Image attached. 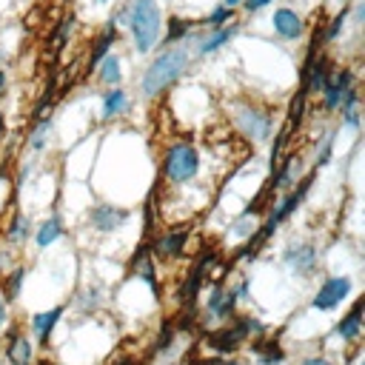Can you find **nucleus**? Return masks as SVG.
Returning <instances> with one entry per match:
<instances>
[{
  "label": "nucleus",
  "mask_w": 365,
  "mask_h": 365,
  "mask_svg": "<svg viewBox=\"0 0 365 365\" xmlns=\"http://www.w3.org/2000/svg\"><path fill=\"white\" fill-rule=\"evenodd\" d=\"M120 17L125 20L134 48L137 54H148L154 51V46L160 43V31H163V11L157 0H128L120 11Z\"/></svg>",
  "instance_id": "1"
},
{
  "label": "nucleus",
  "mask_w": 365,
  "mask_h": 365,
  "mask_svg": "<svg viewBox=\"0 0 365 365\" xmlns=\"http://www.w3.org/2000/svg\"><path fill=\"white\" fill-rule=\"evenodd\" d=\"M188 48L180 43V46H174V48H165V51H160L151 63H148V68H145V74H143V80H140V91H143V97H157L160 91H165L177 77H182V71H185V66H188Z\"/></svg>",
  "instance_id": "2"
},
{
  "label": "nucleus",
  "mask_w": 365,
  "mask_h": 365,
  "mask_svg": "<svg viewBox=\"0 0 365 365\" xmlns=\"http://www.w3.org/2000/svg\"><path fill=\"white\" fill-rule=\"evenodd\" d=\"M200 171V154L191 143H174L163 157V177L171 185H185Z\"/></svg>",
  "instance_id": "3"
},
{
  "label": "nucleus",
  "mask_w": 365,
  "mask_h": 365,
  "mask_svg": "<svg viewBox=\"0 0 365 365\" xmlns=\"http://www.w3.org/2000/svg\"><path fill=\"white\" fill-rule=\"evenodd\" d=\"M248 334H262V322L254 317H237V322L231 328L208 334V345H214L217 351H234V348H240V342Z\"/></svg>",
  "instance_id": "4"
},
{
  "label": "nucleus",
  "mask_w": 365,
  "mask_h": 365,
  "mask_svg": "<svg viewBox=\"0 0 365 365\" xmlns=\"http://www.w3.org/2000/svg\"><path fill=\"white\" fill-rule=\"evenodd\" d=\"M348 294H351V277H328L319 285V291L314 294L311 308H317V311H334Z\"/></svg>",
  "instance_id": "5"
},
{
  "label": "nucleus",
  "mask_w": 365,
  "mask_h": 365,
  "mask_svg": "<svg viewBox=\"0 0 365 365\" xmlns=\"http://www.w3.org/2000/svg\"><path fill=\"white\" fill-rule=\"evenodd\" d=\"M237 125L251 140H268L271 137V128H274V120H271V114H262L257 108L242 106V108H237Z\"/></svg>",
  "instance_id": "6"
},
{
  "label": "nucleus",
  "mask_w": 365,
  "mask_h": 365,
  "mask_svg": "<svg viewBox=\"0 0 365 365\" xmlns=\"http://www.w3.org/2000/svg\"><path fill=\"white\" fill-rule=\"evenodd\" d=\"M128 211L125 208H120V205H106V202H100V205H94L91 211H88V222L97 228V231H103V234H111V231H117V228H123L125 222H128Z\"/></svg>",
  "instance_id": "7"
},
{
  "label": "nucleus",
  "mask_w": 365,
  "mask_h": 365,
  "mask_svg": "<svg viewBox=\"0 0 365 365\" xmlns=\"http://www.w3.org/2000/svg\"><path fill=\"white\" fill-rule=\"evenodd\" d=\"M354 86V71L351 68H336V71H331V77L325 80V86H322V103H325V108H339V100H342V94L348 91Z\"/></svg>",
  "instance_id": "8"
},
{
  "label": "nucleus",
  "mask_w": 365,
  "mask_h": 365,
  "mask_svg": "<svg viewBox=\"0 0 365 365\" xmlns=\"http://www.w3.org/2000/svg\"><path fill=\"white\" fill-rule=\"evenodd\" d=\"M285 265L299 274V277H311L314 265H317V248L308 245V242H299V245H291L285 251Z\"/></svg>",
  "instance_id": "9"
},
{
  "label": "nucleus",
  "mask_w": 365,
  "mask_h": 365,
  "mask_svg": "<svg viewBox=\"0 0 365 365\" xmlns=\"http://www.w3.org/2000/svg\"><path fill=\"white\" fill-rule=\"evenodd\" d=\"M271 26L282 40H299L305 31V23L294 9H277L271 17Z\"/></svg>",
  "instance_id": "10"
},
{
  "label": "nucleus",
  "mask_w": 365,
  "mask_h": 365,
  "mask_svg": "<svg viewBox=\"0 0 365 365\" xmlns=\"http://www.w3.org/2000/svg\"><path fill=\"white\" fill-rule=\"evenodd\" d=\"M117 43V17L111 14L108 17V23H106V29L97 34V40H94V46H91V54H88V68H94L106 54H111V46Z\"/></svg>",
  "instance_id": "11"
},
{
  "label": "nucleus",
  "mask_w": 365,
  "mask_h": 365,
  "mask_svg": "<svg viewBox=\"0 0 365 365\" xmlns=\"http://www.w3.org/2000/svg\"><path fill=\"white\" fill-rule=\"evenodd\" d=\"M237 29H240V26H237V23H231V26H222V29L208 31L205 37H200V43H197V54H200V57H205V54H214L217 48L228 46V43L234 40Z\"/></svg>",
  "instance_id": "12"
},
{
  "label": "nucleus",
  "mask_w": 365,
  "mask_h": 365,
  "mask_svg": "<svg viewBox=\"0 0 365 365\" xmlns=\"http://www.w3.org/2000/svg\"><path fill=\"white\" fill-rule=\"evenodd\" d=\"M185 237H188L185 228L168 231V234H163V237L154 240V245H151L154 251H151V254H157V257H180L182 248H185Z\"/></svg>",
  "instance_id": "13"
},
{
  "label": "nucleus",
  "mask_w": 365,
  "mask_h": 365,
  "mask_svg": "<svg viewBox=\"0 0 365 365\" xmlns=\"http://www.w3.org/2000/svg\"><path fill=\"white\" fill-rule=\"evenodd\" d=\"M294 182H299V157L291 154L285 160L277 163V177H274V188H291Z\"/></svg>",
  "instance_id": "14"
},
{
  "label": "nucleus",
  "mask_w": 365,
  "mask_h": 365,
  "mask_svg": "<svg viewBox=\"0 0 365 365\" xmlns=\"http://www.w3.org/2000/svg\"><path fill=\"white\" fill-rule=\"evenodd\" d=\"M63 305H57V308H51V311H40V314H34L31 317V328H34V336L40 339V342H46L48 339V334L54 331V325H57V319L63 317Z\"/></svg>",
  "instance_id": "15"
},
{
  "label": "nucleus",
  "mask_w": 365,
  "mask_h": 365,
  "mask_svg": "<svg viewBox=\"0 0 365 365\" xmlns=\"http://www.w3.org/2000/svg\"><path fill=\"white\" fill-rule=\"evenodd\" d=\"M63 237V220L54 214V217H48V220H43L40 225H37V231H34V242H37V248H48L51 242H57Z\"/></svg>",
  "instance_id": "16"
},
{
  "label": "nucleus",
  "mask_w": 365,
  "mask_h": 365,
  "mask_svg": "<svg viewBox=\"0 0 365 365\" xmlns=\"http://www.w3.org/2000/svg\"><path fill=\"white\" fill-rule=\"evenodd\" d=\"M359 331H362V299H356L354 308H351V311L339 319V325H336V334H339L342 339H356Z\"/></svg>",
  "instance_id": "17"
},
{
  "label": "nucleus",
  "mask_w": 365,
  "mask_h": 365,
  "mask_svg": "<svg viewBox=\"0 0 365 365\" xmlns=\"http://www.w3.org/2000/svg\"><path fill=\"white\" fill-rule=\"evenodd\" d=\"M125 108H128V94L120 86H114L111 91H106V97H103V120L120 117Z\"/></svg>",
  "instance_id": "18"
},
{
  "label": "nucleus",
  "mask_w": 365,
  "mask_h": 365,
  "mask_svg": "<svg viewBox=\"0 0 365 365\" xmlns=\"http://www.w3.org/2000/svg\"><path fill=\"white\" fill-rule=\"evenodd\" d=\"M6 356L11 365H31V342L20 334L11 336V342L6 345Z\"/></svg>",
  "instance_id": "19"
},
{
  "label": "nucleus",
  "mask_w": 365,
  "mask_h": 365,
  "mask_svg": "<svg viewBox=\"0 0 365 365\" xmlns=\"http://www.w3.org/2000/svg\"><path fill=\"white\" fill-rule=\"evenodd\" d=\"M94 68H100L97 71V77H100V83H106V86H117L120 83V77H123V71H120V57L111 51V54H106Z\"/></svg>",
  "instance_id": "20"
},
{
  "label": "nucleus",
  "mask_w": 365,
  "mask_h": 365,
  "mask_svg": "<svg viewBox=\"0 0 365 365\" xmlns=\"http://www.w3.org/2000/svg\"><path fill=\"white\" fill-rule=\"evenodd\" d=\"M134 274H137L140 279H145V282L151 285V291H157L154 262H151V257H148V251H145V248H140V251H137V257H134Z\"/></svg>",
  "instance_id": "21"
},
{
  "label": "nucleus",
  "mask_w": 365,
  "mask_h": 365,
  "mask_svg": "<svg viewBox=\"0 0 365 365\" xmlns=\"http://www.w3.org/2000/svg\"><path fill=\"white\" fill-rule=\"evenodd\" d=\"M163 26H168V31H165V37H163L165 46H168V43H182V40L191 34V23H188V20H180V17H171V20L163 23Z\"/></svg>",
  "instance_id": "22"
},
{
  "label": "nucleus",
  "mask_w": 365,
  "mask_h": 365,
  "mask_svg": "<svg viewBox=\"0 0 365 365\" xmlns=\"http://www.w3.org/2000/svg\"><path fill=\"white\" fill-rule=\"evenodd\" d=\"M225 23H234V9H228V6H217L205 20H202V26L208 29V31H214V29H222Z\"/></svg>",
  "instance_id": "23"
},
{
  "label": "nucleus",
  "mask_w": 365,
  "mask_h": 365,
  "mask_svg": "<svg viewBox=\"0 0 365 365\" xmlns=\"http://www.w3.org/2000/svg\"><path fill=\"white\" fill-rule=\"evenodd\" d=\"M29 231H31V222H29V217H23V214H17L14 220H11V225H9V231H6V237L11 240V242H26L29 240Z\"/></svg>",
  "instance_id": "24"
},
{
  "label": "nucleus",
  "mask_w": 365,
  "mask_h": 365,
  "mask_svg": "<svg viewBox=\"0 0 365 365\" xmlns=\"http://www.w3.org/2000/svg\"><path fill=\"white\" fill-rule=\"evenodd\" d=\"M48 131H51V120L46 117V120H40L37 128L31 131V137H29V148H31V151H43L46 143H48Z\"/></svg>",
  "instance_id": "25"
},
{
  "label": "nucleus",
  "mask_w": 365,
  "mask_h": 365,
  "mask_svg": "<svg viewBox=\"0 0 365 365\" xmlns=\"http://www.w3.org/2000/svg\"><path fill=\"white\" fill-rule=\"evenodd\" d=\"M345 23H348V6H342V9H339L334 17H331L328 29L322 31V40H328V43H331V40H336V37H339V31L345 29Z\"/></svg>",
  "instance_id": "26"
},
{
  "label": "nucleus",
  "mask_w": 365,
  "mask_h": 365,
  "mask_svg": "<svg viewBox=\"0 0 365 365\" xmlns=\"http://www.w3.org/2000/svg\"><path fill=\"white\" fill-rule=\"evenodd\" d=\"M23 282H26V268H14V271L9 274V279H6V299H9V302L17 299Z\"/></svg>",
  "instance_id": "27"
},
{
  "label": "nucleus",
  "mask_w": 365,
  "mask_h": 365,
  "mask_svg": "<svg viewBox=\"0 0 365 365\" xmlns=\"http://www.w3.org/2000/svg\"><path fill=\"white\" fill-rule=\"evenodd\" d=\"M257 351H259V365H279L285 359V354L277 342H268L265 348H257Z\"/></svg>",
  "instance_id": "28"
},
{
  "label": "nucleus",
  "mask_w": 365,
  "mask_h": 365,
  "mask_svg": "<svg viewBox=\"0 0 365 365\" xmlns=\"http://www.w3.org/2000/svg\"><path fill=\"white\" fill-rule=\"evenodd\" d=\"M331 148H334V131L331 134H325L322 137V143H317V165H325L328 160H331Z\"/></svg>",
  "instance_id": "29"
},
{
  "label": "nucleus",
  "mask_w": 365,
  "mask_h": 365,
  "mask_svg": "<svg viewBox=\"0 0 365 365\" xmlns=\"http://www.w3.org/2000/svg\"><path fill=\"white\" fill-rule=\"evenodd\" d=\"M68 31H71V17H68V20H60V26H57V34H54V43H57V48H63V43H66Z\"/></svg>",
  "instance_id": "30"
},
{
  "label": "nucleus",
  "mask_w": 365,
  "mask_h": 365,
  "mask_svg": "<svg viewBox=\"0 0 365 365\" xmlns=\"http://www.w3.org/2000/svg\"><path fill=\"white\" fill-rule=\"evenodd\" d=\"M342 123H345L348 128H354V131H356V128H359V111H356V108L342 111Z\"/></svg>",
  "instance_id": "31"
},
{
  "label": "nucleus",
  "mask_w": 365,
  "mask_h": 365,
  "mask_svg": "<svg viewBox=\"0 0 365 365\" xmlns=\"http://www.w3.org/2000/svg\"><path fill=\"white\" fill-rule=\"evenodd\" d=\"M268 3H274V0H242V9H245L248 14H254V11H259V9H265Z\"/></svg>",
  "instance_id": "32"
},
{
  "label": "nucleus",
  "mask_w": 365,
  "mask_h": 365,
  "mask_svg": "<svg viewBox=\"0 0 365 365\" xmlns=\"http://www.w3.org/2000/svg\"><path fill=\"white\" fill-rule=\"evenodd\" d=\"M6 317H9V308H6V299L0 297V328L6 325Z\"/></svg>",
  "instance_id": "33"
},
{
  "label": "nucleus",
  "mask_w": 365,
  "mask_h": 365,
  "mask_svg": "<svg viewBox=\"0 0 365 365\" xmlns=\"http://www.w3.org/2000/svg\"><path fill=\"white\" fill-rule=\"evenodd\" d=\"M299 365H331V362L322 359V356H311V359H305V362H299Z\"/></svg>",
  "instance_id": "34"
},
{
  "label": "nucleus",
  "mask_w": 365,
  "mask_h": 365,
  "mask_svg": "<svg viewBox=\"0 0 365 365\" xmlns=\"http://www.w3.org/2000/svg\"><path fill=\"white\" fill-rule=\"evenodd\" d=\"M242 0H222V6H228V9H234V6H240Z\"/></svg>",
  "instance_id": "35"
},
{
  "label": "nucleus",
  "mask_w": 365,
  "mask_h": 365,
  "mask_svg": "<svg viewBox=\"0 0 365 365\" xmlns=\"http://www.w3.org/2000/svg\"><path fill=\"white\" fill-rule=\"evenodd\" d=\"M3 134H6V123H3V114H0V143H3Z\"/></svg>",
  "instance_id": "36"
},
{
  "label": "nucleus",
  "mask_w": 365,
  "mask_h": 365,
  "mask_svg": "<svg viewBox=\"0 0 365 365\" xmlns=\"http://www.w3.org/2000/svg\"><path fill=\"white\" fill-rule=\"evenodd\" d=\"M3 86H6V71L0 68V91H3Z\"/></svg>",
  "instance_id": "37"
},
{
  "label": "nucleus",
  "mask_w": 365,
  "mask_h": 365,
  "mask_svg": "<svg viewBox=\"0 0 365 365\" xmlns=\"http://www.w3.org/2000/svg\"><path fill=\"white\" fill-rule=\"evenodd\" d=\"M97 3H100V6H106V3H111V0H97Z\"/></svg>",
  "instance_id": "38"
},
{
  "label": "nucleus",
  "mask_w": 365,
  "mask_h": 365,
  "mask_svg": "<svg viewBox=\"0 0 365 365\" xmlns=\"http://www.w3.org/2000/svg\"><path fill=\"white\" fill-rule=\"evenodd\" d=\"M222 365H240V362H234V359H231V362H222Z\"/></svg>",
  "instance_id": "39"
}]
</instances>
